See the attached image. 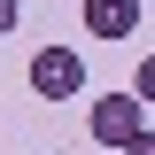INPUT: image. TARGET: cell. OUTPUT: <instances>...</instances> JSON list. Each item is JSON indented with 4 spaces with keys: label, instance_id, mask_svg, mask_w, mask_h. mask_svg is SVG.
I'll use <instances>...</instances> for the list:
<instances>
[{
    "label": "cell",
    "instance_id": "7a4b0ae2",
    "mask_svg": "<svg viewBox=\"0 0 155 155\" xmlns=\"http://www.w3.org/2000/svg\"><path fill=\"white\" fill-rule=\"evenodd\" d=\"M31 93L39 101L85 93V54H78V47H39V54H31Z\"/></svg>",
    "mask_w": 155,
    "mask_h": 155
},
{
    "label": "cell",
    "instance_id": "6da1fadb",
    "mask_svg": "<svg viewBox=\"0 0 155 155\" xmlns=\"http://www.w3.org/2000/svg\"><path fill=\"white\" fill-rule=\"evenodd\" d=\"M140 132H147V101L140 93H93V147L101 155H124Z\"/></svg>",
    "mask_w": 155,
    "mask_h": 155
},
{
    "label": "cell",
    "instance_id": "8992f818",
    "mask_svg": "<svg viewBox=\"0 0 155 155\" xmlns=\"http://www.w3.org/2000/svg\"><path fill=\"white\" fill-rule=\"evenodd\" d=\"M124 155H155V132H140V140H132V147H124Z\"/></svg>",
    "mask_w": 155,
    "mask_h": 155
},
{
    "label": "cell",
    "instance_id": "5b68a950",
    "mask_svg": "<svg viewBox=\"0 0 155 155\" xmlns=\"http://www.w3.org/2000/svg\"><path fill=\"white\" fill-rule=\"evenodd\" d=\"M16 23H23V8H16V0H0V39L16 31Z\"/></svg>",
    "mask_w": 155,
    "mask_h": 155
},
{
    "label": "cell",
    "instance_id": "277c9868",
    "mask_svg": "<svg viewBox=\"0 0 155 155\" xmlns=\"http://www.w3.org/2000/svg\"><path fill=\"white\" fill-rule=\"evenodd\" d=\"M132 93H140V101H155V54H147V62L132 70Z\"/></svg>",
    "mask_w": 155,
    "mask_h": 155
},
{
    "label": "cell",
    "instance_id": "3957f363",
    "mask_svg": "<svg viewBox=\"0 0 155 155\" xmlns=\"http://www.w3.org/2000/svg\"><path fill=\"white\" fill-rule=\"evenodd\" d=\"M85 31L93 39H132L140 31V0H85Z\"/></svg>",
    "mask_w": 155,
    "mask_h": 155
}]
</instances>
